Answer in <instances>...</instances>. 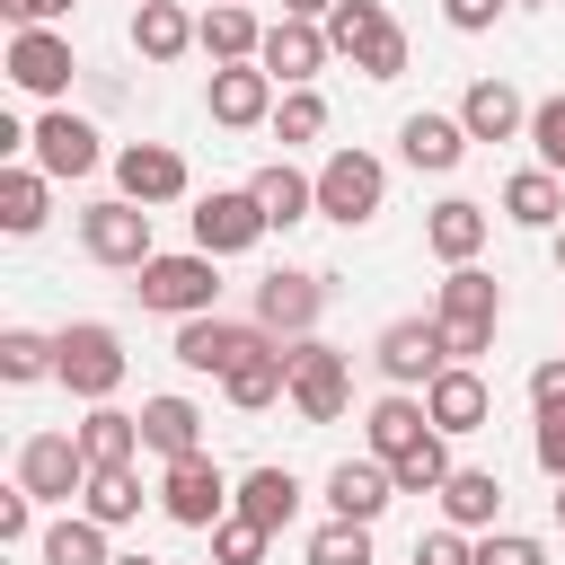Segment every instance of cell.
<instances>
[{
  "label": "cell",
  "mask_w": 565,
  "mask_h": 565,
  "mask_svg": "<svg viewBox=\"0 0 565 565\" xmlns=\"http://www.w3.org/2000/svg\"><path fill=\"white\" fill-rule=\"evenodd\" d=\"M115 565H159V556H141V547H132V556H115Z\"/></svg>",
  "instance_id": "obj_51"
},
{
  "label": "cell",
  "mask_w": 565,
  "mask_h": 565,
  "mask_svg": "<svg viewBox=\"0 0 565 565\" xmlns=\"http://www.w3.org/2000/svg\"><path fill=\"white\" fill-rule=\"evenodd\" d=\"M185 185H194V168H185L168 141H124V150H115V194H132V203L159 212V203H177Z\"/></svg>",
  "instance_id": "obj_16"
},
{
  "label": "cell",
  "mask_w": 565,
  "mask_h": 565,
  "mask_svg": "<svg viewBox=\"0 0 565 565\" xmlns=\"http://www.w3.org/2000/svg\"><path fill=\"white\" fill-rule=\"evenodd\" d=\"M265 230H274V221H265V203H256L247 185H212V194L194 203V247H203V256H247Z\"/></svg>",
  "instance_id": "obj_14"
},
{
  "label": "cell",
  "mask_w": 565,
  "mask_h": 565,
  "mask_svg": "<svg viewBox=\"0 0 565 565\" xmlns=\"http://www.w3.org/2000/svg\"><path fill=\"white\" fill-rule=\"evenodd\" d=\"M459 124H468V141H512V132H530V106H521V88L512 79H468V97H459Z\"/></svg>",
  "instance_id": "obj_24"
},
{
  "label": "cell",
  "mask_w": 565,
  "mask_h": 565,
  "mask_svg": "<svg viewBox=\"0 0 565 565\" xmlns=\"http://www.w3.org/2000/svg\"><path fill=\"white\" fill-rule=\"evenodd\" d=\"M53 221V177L35 159H0V230L9 238H35Z\"/></svg>",
  "instance_id": "obj_25"
},
{
  "label": "cell",
  "mask_w": 565,
  "mask_h": 565,
  "mask_svg": "<svg viewBox=\"0 0 565 565\" xmlns=\"http://www.w3.org/2000/svg\"><path fill=\"white\" fill-rule=\"evenodd\" d=\"M450 468H459V459H450V433H424L406 459H388L397 494H441V486H450Z\"/></svg>",
  "instance_id": "obj_38"
},
{
  "label": "cell",
  "mask_w": 565,
  "mask_h": 565,
  "mask_svg": "<svg viewBox=\"0 0 565 565\" xmlns=\"http://www.w3.org/2000/svg\"><path fill=\"white\" fill-rule=\"evenodd\" d=\"M53 362H62V335H35V327H9V335H0V380H9V388L53 380Z\"/></svg>",
  "instance_id": "obj_37"
},
{
  "label": "cell",
  "mask_w": 565,
  "mask_h": 565,
  "mask_svg": "<svg viewBox=\"0 0 565 565\" xmlns=\"http://www.w3.org/2000/svg\"><path fill=\"white\" fill-rule=\"evenodd\" d=\"M530 459H539V477H547V486H565V415H539Z\"/></svg>",
  "instance_id": "obj_46"
},
{
  "label": "cell",
  "mask_w": 565,
  "mask_h": 565,
  "mask_svg": "<svg viewBox=\"0 0 565 565\" xmlns=\"http://www.w3.org/2000/svg\"><path fill=\"white\" fill-rule=\"evenodd\" d=\"M132 53L141 62H185L194 53V18L177 0H132Z\"/></svg>",
  "instance_id": "obj_31"
},
{
  "label": "cell",
  "mask_w": 565,
  "mask_h": 565,
  "mask_svg": "<svg viewBox=\"0 0 565 565\" xmlns=\"http://www.w3.org/2000/svg\"><path fill=\"white\" fill-rule=\"evenodd\" d=\"M265 547H274V530H265V521H247V512L212 521V565H265Z\"/></svg>",
  "instance_id": "obj_40"
},
{
  "label": "cell",
  "mask_w": 565,
  "mask_h": 565,
  "mask_svg": "<svg viewBox=\"0 0 565 565\" xmlns=\"http://www.w3.org/2000/svg\"><path fill=\"white\" fill-rule=\"evenodd\" d=\"M327 9L335 0H282V18H318V26H327Z\"/></svg>",
  "instance_id": "obj_50"
},
{
  "label": "cell",
  "mask_w": 565,
  "mask_h": 565,
  "mask_svg": "<svg viewBox=\"0 0 565 565\" xmlns=\"http://www.w3.org/2000/svg\"><path fill=\"white\" fill-rule=\"evenodd\" d=\"M503 9H512V0H441V18H450L459 35H486V26L503 18Z\"/></svg>",
  "instance_id": "obj_48"
},
{
  "label": "cell",
  "mask_w": 565,
  "mask_h": 565,
  "mask_svg": "<svg viewBox=\"0 0 565 565\" xmlns=\"http://www.w3.org/2000/svg\"><path fill=\"white\" fill-rule=\"evenodd\" d=\"M309 565H371V521L327 512V521L309 530Z\"/></svg>",
  "instance_id": "obj_39"
},
{
  "label": "cell",
  "mask_w": 565,
  "mask_h": 565,
  "mask_svg": "<svg viewBox=\"0 0 565 565\" xmlns=\"http://www.w3.org/2000/svg\"><path fill=\"white\" fill-rule=\"evenodd\" d=\"M35 556H44V565H115V547H106V521H97V512H62V521L35 539Z\"/></svg>",
  "instance_id": "obj_34"
},
{
  "label": "cell",
  "mask_w": 565,
  "mask_h": 565,
  "mask_svg": "<svg viewBox=\"0 0 565 565\" xmlns=\"http://www.w3.org/2000/svg\"><path fill=\"white\" fill-rule=\"evenodd\" d=\"M530 141H539V168L565 177V97H539L530 106Z\"/></svg>",
  "instance_id": "obj_43"
},
{
  "label": "cell",
  "mask_w": 565,
  "mask_h": 565,
  "mask_svg": "<svg viewBox=\"0 0 565 565\" xmlns=\"http://www.w3.org/2000/svg\"><path fill=\"white\" fill-rule=\"evenodd\" d=\"M503 221H521V230H556V221H565V177H556V168H521V177L503 185Z\"/></svg>",
  "instance_id": "obj_33"
},
{
  "label": "cell",
  "mask_w": 565,
  "mask_h": 565,
  "mask_svg": "<svg viewBox=\"0 0 565 565\" xmlns=\"http://www.w3.org/2000/svg\"><path fill=\"white\" fill-rule=\"evenodd\" d=\"M79 512H97L106 530L141 521V468H88V494H79Z\"/></svg>",
  "instance_id": "obj_36"
},
{
  "label": "cell",
  "mask_w": 565,
  "mask_h": 565,
  "mask_svg": "<svg viewBox=\"0 0 565 565\" xmlns=\"http://www.w3.org/2000/svg\"><path fill=\"white\" fill-rule=\"evenodd\" d=\"M494 318H503V282L486 265H450L441 291H433V327H441V353L450 362H477L494 344Z\"/></svg>",
  "instance_id": "obj_1"
},
{
  "label": "cell",
  "mask_w": 565,
  "mask_h": 565,
  "mask_svg": "<svg viewBox=\"0 0 565 565\" xmlns=\"http://www.w3.org/2000/svg\"><path fill=\"white\" fill-rule=\"evenodd\" d=\"M477 565H547V539H530V530H477Z\"/></svg>",
  "instance_id": "obj_42"
},
{
  "label": "cell",
  "mask_w": 565,
  "mask_h": 565,
  "mask_svg": "<svg viewBox=\"0 0 565 565\" xmlns=\"http://www.w3.org/2000/svg\"><path fill=\"white\" fill-rule=\"evenodd\" d=\"M556 530H565V486H556Z\"/></svg>",
  "instance_id": "obj_53"
},
{
  "label": "cell",
  "mask_w": 565,
  "mask_h": 565,
  "mask_svg": "<svg viewBox=\"0 0 565 565\" xmlns=\"http://www.w3.org/2000/svg\"><path fill=\"white\" fill-rule=\"evenodd\" d=\"M274 132H282V150H291V141H318V132H327V97H318V88H282V97H274Z\"/></svg>",
  "instance_id": "obj_41"
},
{
  "label": "cell",
  "mask_w": 565,
  "mask_h": 565,
  "mask_svg": "<svg viewBox=\"0 0 565 565\" xmlns=\"http://www.w3.org/2000/svg\"><path fill=\"white\" fill-rule=\"evenodd\" d=\"M530 406H539V415H565V353H547V362L530 371Z\"/></svg>",
  "instance_id": "obj_47"
},
{
  "label": "cell",
  "mask_w": 565,
  "mask_h": 565,
  "mask_svg": "<svg viewBox=\"0 0 565 565\" xmlns=\"http://www.w3.org/2000/svg\"><path fill=\"white\" fill-rule=\"evenodd\" d=\"M159 512H168L177 530H212V521H230V512H238V477H221V459H212V450L168 459V468H159Z\"/></svg>",
  "instance_id": "obj_6"
},
{
  "label": "cell",
  "mask_w": 565,
  "mask_h": 565,
  "mask_svg": "<svg viewBox=\"0 0 565 565\" xmlns=\"http://www.w3.org/2000/svg\"><path fill=\"white\" fill-rule=\"evenodd\" d=\"M35 539H44V530H35V494L9 486V494H0V547H35Z\"/></svg>",
  "instance_id": "obj_44"
},
{
  "label": "cell",
  "mask_w": 565,
  "mask_h": 565,
  "mask_svg": "<svg viewBox=\"0 0 565 565\" xmlns=\"http://www.w3.org/2000/svg\"><path fill=\"white\" fill-rule=\"evenodd\" d=\"M247 194L265 203V221H274V230H291V221H309V212H318V177H300L291 159H265V168L247 177Z\"/></svg>",
  "instance_id": "obj_32"
},
{
  "label": "cell",
  "mask_w": 565,
  "mask_h": 565,
  "mask_svg": "<svg viewBox=\"0 0 565 565\" xmlns=\"http://www.w3.org/2000/svg\"><path fill=\"white\" fill-rule=\"evenodd\" d=\"M247 344H265V327H238V318H221V309H203V318H177V362L185 371H230Z\"/></svg>",
  "instance_id": "obj_19"
},
{
  "label": "cell",
  "mask_w": 565,
  "mask_h": 565,
  "mask_svg": "<svg viewBox=\"0 0 565 565\" xmlns=\"http://www.w3.org/2000/svg\"><path fill=\"white\" fill-rule=\"evenodd\" d=\"M203 565H212V556H203Z\"/></svg>",
  "instance_id": "obj_55"
},
{
  "label": "cell",
  "mask_w": 565,
  "mask_h": 565,
  "mask_svg": "<svg viewBox=\"0 0 565 565\" xmlns=\"http://www.w3.org/2000/svg\"><path fill=\"white\" fill-rule=\"evenodd\" d=\"M512 9H547V0H512Z\"/></svg>",
  "instance_id": "obj_54"
},
{
  "label": "cell",
  "mask_w": 565,
  "mask_h": 565,
  "mask_svg": "<svg viewBox=\"0 0 565 565\" xmlns=\"http://www.w3.org/2000/svg\"><path fill=\"white\" fill-rule=\"evenodd\" d=\"M415 565H477V539L441 521V530H424V539H415Z\"/></svg>",
  "instance_id": "obj_45"
},
{
  "label": "cell",
  "mask_w": 565,
  "mask_h": 565,
  "mask_svg": "<svg viewBox=\"0 0 565 565\" xmlns=\"http://www.w3.org/2000/svg\"><path fill=\"white\" fill-rule=\"evenodd\" d=\"M132 291H141V309H159V318H203V309L221 300V256H203V247L150 256V265L132 274Z\"/></svg>",
  "instance_id": "obj_4"
},
{
  "label": "cell",
  "mask_w": 565,
  "mask_h": 565,
  "mask_svg": "<svg viewBox=\"0 0 565 565\" xmlns=\"http://www.w3.org/2000/svg\"><path fill=\"white\" fill-rule=\"evenodd\" d=\"M53 380H62L79 406H106V397L124 388V335H115L106 318H71V327H62V362H53Z\"/></svg>",
  "instance_id": "obj_5"
},
{
  "label": "cell",
  "mask_w": 565,
  "mask_h": 565,
  "mask_svg": "<svg viewBox=\"0 0 565 565\" xmlns=\"http://www.w3.org/2000/svg\"><path fill=\"white\" fill-rule=\"evenodd\" d=\"M0 71H9V88L18 97H44V106H62L71 97V35L62 26H9V53H0Z\"/></svg>",
  "instance_id": "obj_7"
},
{
  "label": "cell",
  "mask_w": 565,
  "mask_h": 565,
  "mask_svg": "<svg viewBox=\"0 0 565 565\" xmlns=\"http://www.w3.org/2000/svg\"><path fill=\"white\" fill-rule=\"evenodd\" d=\"M556 274H565V221H556Z\"/></svg>",
  "instance_id": "obj_52"
},
{
  "label": "cell",
  "mask_w": 565,
  "mask_h": 565,
  "mask_svg": "<svg viewBox=\"0 0 565 565\" xmlns=\"http://www.w3.org/2000/svg\"><path fill=\"white\" fill-rule=\"evenodd\" d=\"M327 53H335V44H327V26H318V18H274V26H265V44H256V62H265L282 88H309V79L327 71Z\"/></svg>",
  "instance_id": "obj_18"
},
{
  "label": "cell",
  "mask_w": 565,
  "mask_h": 565,
  "mask_svg": "<svg viewBox=\"0 0 565 565\" xmlns=\"http://www.w3.org/2000/svg\"><path fill=\"white\" fill-rule=\"evenodd\" d=\"M371 362H380V380H388V388H433V380L450 371V353H441V327H433V318H388V327H380V344H371Z\"/></svg>",
  "instance_id": "obj_11"
},
{
  "label": "cell",
  "mask_w": 565,
  "mask_h": 565,
  "mask_svg": "<svg viewBox=\"0 0 565 565\" xmlns=\"http://www.w3.org/2000/svg\"><path fill=\"white\" fill-rule=\"evenodd\" d=\"M18 486H26L35 503L88 494V450H79V433H26V441H18Z\"/></svg>",
  "instance_id": "obj_12"
},
{
  "label": "cell",
  "mask_w": 565,
  "mask_h": 565,
  "mask_svg": "<svg viewBox=\"0 0 565 565\" xmlns=\"http://www.w3.org/2000/svg\"><path fill=\"white\" fill-rule=\"evenodd\" d=\"M141 450H159V459H194V450H203V406L177 397V388L141 397Z\"/></svg>",
  "instance_id": "obj_26"
},
{
  "label": "cell",
  "mask_w": 565,
  "mask_h": 565,
  "mask_svg": "<svg viewBox=\"0 0 565 565\" xmlns=\"http://www.w3.org/2000/svg\"><path fill=\"white\" fill-rule=\"evenodd\" d=\"M433 503H441L450 530H494V521H503V477H494V468H450V486H441Z\"/></svg>",
  "instance_id": "obj_30"
},
{
  "label": "cell",
  "mask_w": 565,
  "mask_h": 565,
  "mask_svg": "<svg viewBox=\"0 0 565 565\" xmlns=\"http://www.w3.org/2000/svg\"><path fill=\"white\" fill-rule=\"evenodd\" d=\"M362 433H371V459H406V450H415L424 433H441V424H433L424 388H388V397L371 406V424H362Z\"/></svg>",
  "instance_id": "obj_27"
},
{
  "label": "cell",
  "mask_w": 565,
  "mask_h": 565,
  "mask_svg": "<svg viewBox=\"0 0 565 565\" xmlns=\"http://www.w3.org/2000/svg\"><path fill=\"white\" fill-rule=\"evenodd\" d=\"M424 406H433V424L459 441V433H486L494 424V388H486V371L477 362H450L433 388H424Z\"/></svg>",
  "instance_id": "obj_20"
},
{
  "label": "cell",
  "mask_w": 565,
  "mask_h": 565,
  "mask_svg": "<svg viewBox=\"0 0 565 565\" xmlns=\"http://www.w3.org/2000/svg\"><path fill=\"white\" fill-rule=\"evenodd\" d=\"M274 97H282V79H274L265 62H212V79H203V106H212V124H230V132H247V124H274Z\"/></svg>",
  "instance_id": "obj_13"
},
{
  "label": "cell",
  "mask_w": 565,
  "mask_h": 565,
  "mask_svg": "<svg viewBox=\"0 0 565 565\" xmlns=\"http://www.w3.org/2000/svg\"><path fill=\"white\" fill-rule=\"evenodd\" d=\"M79 247L97 256V265H115V274H141L159 247H150V203H132V194H106V203H88L79 212Z\"/></svg>",
  "instance_id": "obj_8"
},
{
  "label": "cell",
  "mask_w": 565,
  "mask_h": 565,
  "mask_svg": "<svg viewBox=\"0 0 565 565\" xmlns=\"http://www.w3.org/2000/svg\"><path fill=\"white\" fill-rule=\"evenodd\" d=\"M194 44H203L212 62H256V44H265V18H256L247 0H212V9L194 18Z\"/></svg>",
  "instance_id": "obj_28"
},
{
  "label": "cell",
  "mask_w": 565,
  "mask_h": 565,
  "mask_svg": "<svg viewBox=\"0 0 565 565\" xmlns=\"http://www.w3.org/2000/svg\"><path fill=\"white\" fill-rule=\"evenodd\" d=\"M397 159H406V168H424V177H450V168L468 159V124H459V115L415 106V115L397 124Z\"/></svg>",
  "instance_id": "obj_21"
},
{
  "label": "cell",
  "mask_w": 565,
  "mask_h": 565,
  "mask_svg": "<svg viewBox=\"0 0 565 565\" xmlns=\"http://www.w3.org/2000/svg\"><path fill=\"white\" fill-rule=\"evenodd\" d=\"M71 433H79L88 468H132V459H141V415H124L115 397H106V406H88V415H79Z\"/></svg>",
  "instance_id": "obj_29"
},
{
  "label": "cell",
  "mask_w": 565,
  "mask_h": 565,
  "mask_svg": "<svg viewBox=\"0 0 565 565\" xmlns=\"http://www.w3.org/2000/svg\"><path fill=\"white\" fill-rule=\"evenodd\" d=\"M388 503H397L388 459H335V468H327V512H344V521H380Z\"/></svg>",
  "instance_id": "obj_23"
},
{
  "label": "cell",
  "mask_w": 565,
  "mask_h": 565,
  "mask_svg": "<svg viewBox=\"0 0 565 565\" xmlns=\"http://www.w3.org/2000/svg\"><path fill=\"white\" fill-rule=\"evenodd\" d=\"M79 0H0V18L9 26H53V18H71Z\"/></svg>",
  "instance_id": "obj_49"
},
{
  "label": "cell",
  "mask_w": 565,
  "mask_h": 565,
  "mask_svg": "<svg viewBox=\"0 0 565 565\" xmlns=\"http://www.w3.org/2000/svg\"><path fill=\"white\" fill-rule=\"evenodd\" d=\"M486 230H494V212H486V203H468V194H441V203L424 212V247H433L441 265H477Z\"/></svg>",
  "instance_id": "obj_22"
},
{
  "label": "cell",
  "mask_w": 565,
  "mask_h": 565,
  "mask_svg": "<svg viewBox=\"0 0 565 565\" xmlns=\"http://www.w3.org/2000/svg\"><path fill=\"white\" fill-rule=\"evenodd\" d=\"M26 159H35V168L62 185V177H88L106 150H97V124H88V115H71V106H44V115H35V132H26Z\"/></svg>",
  "instance_id": "obj_15"
},
{
  "label": "cell",
  "mask_w": 565,
  "mask_h": 565,
  "mask_svg": "<svg viewBox=\"0 0 565 565\" xmlns=\"http://www.w3.org/2000/svg\"><path fill=\"white\" fill-rule=\"evenodd\" d=\"M238 512H247V521H265V530H282V521L300 512V477H291V468H274V459H265V468H247V477H238Z\"/></svg>",
  "instance_id": "obj_35"
},
{
  "label": "cell",
  "mask_w": 565,
  "mask_h": 565,
  "mask_svg": "<svg viewBox=\"0 0 565 565\" xmlns=\"http://www.w3.org/2000/svg\"><path fill=\"white\" fill-rule=\"evenodd\" d=\"M344 406H353V362H344L335 344L300 335V344H291V415H300V424H335Z\"/></svg>",
  "instance_id": "obj_9"
},
{
  "label": "cell",
  "mask_w": 565,
  "mask_h": 565,
  "mask_svg": "<svg viewBox=\"0 0 565 565\" xmlns=\"http://www.w3.org/2000/svg\"><path fill=\"white\" fill-rule=\"evenodd\" d=\"M327 44H335L362 79H397V71H406V26H397L380 0H335V9H327Z\"/></svg>",
  "instance_id": "obj_2"
},
{
  "label": "cell",
  "mask_w": 565,
  "mask_h": 565,
  "mask_svg": "<svg viewBox=\"0 0 565 565\" xmlns=\"http://www.w3.org/2000/svg\"><path fill=\"white\" fill-rule=\"evenodd\" d=\"M318 309H327V274H300V265H274V274L256 282V327H265V335H282V344H300V335H318Z\"/></svg>",
  "instance_id": "obj_10"
},
{
  "label": "cell",
  "mask_w": 565,
  "mask_h": 565,
  "mask_svg": "<svg viewBox=\"0 0 565 565\" xmlns=\"http://www.w3.org/2000/svg\"><path fill=\"white\" fill-rule=\"evenodd\" d=\"M221 397L238 406V415H265L274 397H291V344L282 335H265V344H247L230 371H221Z\"/></svg>",
  "instance_id": "obj_17"
},
{
  "label": "cell",
  "mask_w": 565,
  "mask_h": 565,
  "mask_svg": "<svg viewBox=\"0 0 565 565\" xmlns=\"http://www.w3.org/2000/svg\"><path fill=\"white\" fill-rule=\"evenodd\" d=\"M380 203H388V168L371 159V150H327L318 159V221H335V230H362V221H380Z\"/></svg>",
  "instance_id": "obj_3"
}]
</instances>
